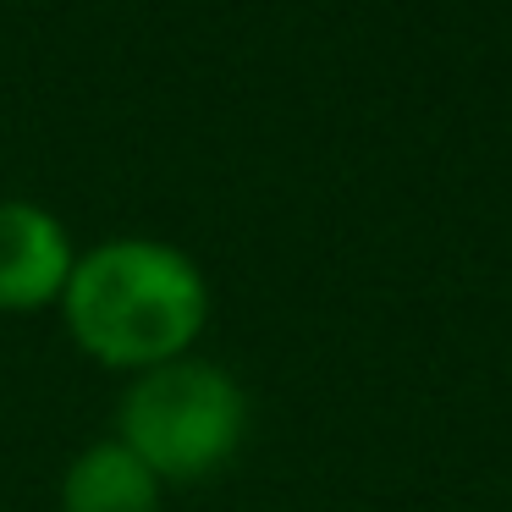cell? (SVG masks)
Here are the masks:
<instances>
[{
  "instance_id": "obj_1",
  "label": "cell",
  "mask_w": 512,
  "mask_h": 512,
  "mask_svg": "<svg viewBox=\"0 0 512 512\" xmlns=\"http://www.w3.org/2000/svg\"><path fill=\"white\" fill-rule=\"evenodd\" d=\"M67 331L89 358L111 369H155L188 358L210 314V287L182 248L155 237H111L72 265Z\"/></svg>"
},
{
  "instance_id": "obj_2",
  "label": "cell",
  "mask_w": 512,
  "mask_h": 512,
  "mask_svg": "<svg viewBox=\"0 0 512 512\" xmlns=\"http://www.w3.org/2000/svg\"><path fill=\"white\" fill-rule=\"evenodd\" d=\"M248 430V397L221 364L171 358L127 386L116 441L138 452L155 479H204L232 463Z\"/></svg>"
},
{
  "instance_id": "obj_3",
  "label": "cell",
  "mask_w": 512,
  "mask_h": 512,
  "mask_svg": "<svg viewBox=\"0 0 512 512\" xmlns=\"http://www.w3.org/2000/svg\"><path fill=\"white\" fill-rule=\"evenodd\" d=\"M67 226L34 199H0V309H39L72 276Z\"/></svg>"
},
{
  "instance_id": "obj_4",
  "label": "cell",
  "mask_w": 512,
  "mask_h": 512,
  "mask_svg": "<svg viewBox=\"0 0 512 512\" xmlns=\"http://www.w3.org/2000/svg\"><path fill=\"white\" fill-rule=\"evenodd\" d=\"M61 512H160V479L122 441H94L61 479Z\"/></svg>"
}]
</instances>
